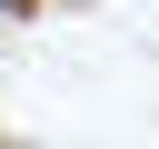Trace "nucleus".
I'll return each instance as SVG.
<instances>
[{
	"label": "nucleus",
	"mask_w": 159,
	"mask_h": 149,
	"mask_svg": "<svg viewBox=\"0 0 159 149\" xmlns=\"http://www.w3.org/2000/svg\"><path fill=\"white\" fill-rule=\"evenodd\" d=\"M20 20H30V0H0V30H20Z\"/></svg>",
	"instance_id": "1"
}]
</instances>
